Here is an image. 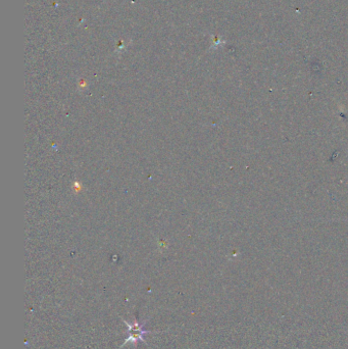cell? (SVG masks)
<instances>
[{
	"instance_id": "6da1fadb",
	"label": "cell",
	"mask_w": 348,
	"mask_h": 349,
	"mask_svg": "<svg viewBox=\"0 0 348 349\" xmlns=\"http://www.w3.org/2000/svg\"><path fill=\"white\" fill-rule=\"evenodd\" d=\"M126 323V322H125ZM127 324V323H126ZM145 324V323H144ZM144 324H139L137 322H134L133 324H127L128 326V338L125 340V343H128V342H132V343H136L138 340H142V341H145L144 339V336L149 333V331L147 330H145L144 329Z\"/></svg>"
}]
</instances>
